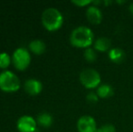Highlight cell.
Instances as JSON below:
<instances>
[{"label":"cell","mask_w":133,"mask_h":132,"mask_svg":"<svg viewBox=\"0 0 133 132\" xmlns=\"http://www.w3.org/2000/svg\"><path fill=\"white\" fill-rule=\"evenodd\" d=\"M70 43L75 47L86 49L94 43V34L89 27L81 25L72 31L70 34Z\"/></svg>","instance_id":"cell-1"},{"label":"cell","mask_w":133,"mask_h":132,"mask_svg":"<svg viewBox=\"0 0 133 132\" xmlns=\"http://www.w3.org/2000/svg\"><path fill=\"white\" fill-rule=\"evenodd\" d=\"M42 24L48 31H56L61 28L63 23L62 13L55 7H48L42 14Z\"/></svg>","instance_id":"cell-2"},{"label":"cell","mask_w":133,"mask_h":132,"mask_svg":"<svg viewBox=\"0 0 133 132\" xmlns=\"http://www.w3.org/2000/svg\"><path fill=\"white\" fill-rule=\"evenodd\" d=\"M20 80L11 71L5 70L0 72V89L4 92H16L20 88Z\"/></svg>","instance_id":"cell-3"},{"label":"cell","mask_w":133,"mask_h":132,"mask_svg":"<svg viewBox=\"0 0 133 132\" xmlns=\"http://www.w3.org/2000/svg\"><path fill=\"white\" fill-rule=\"evenodd\" d=\"M80 81L87 89L98 88L101 85V75L94 69H84L80 73Z\"/></svg>","instance_id":"cell-4"},{"label":"cell","mask_w":133,"mask_h":132,"mask_svg":"<svg viewBox=\"0 0 133 132\" xmlns=\"http://www.w3.org/2000/svg\"><path fill=\"white\" fill-rule=\"evenodd\" d=\"M12 62L17 70H25L31 62V54L25 47H18L14 51Z\"/></svg>","instance_id":"cell-5"},{"label":"cell","mask_w":133,"mask_h":132,"mask_svg":"<svg viewBox=\"0 0 133 132\" xmlns=\"http://www.w3.org/2000/svg\"><path fill=\"white\" fill-rule=\"evenodd\" d=\"M16 128L19 132H35L37 130L36 120L30 115H24L17 120Z\"/></svg>","instance_id":"cell-6"},{"label":"cell","mask_w":133,"mask_h":132,"mask_svg":"<svg viewBox=\"0 0 133 132\" xmlns=\"http://www.w3.org/2000/svg\"><path fill=\"white\" fill-rule=\"evenodd\" d=\"M77 129L79 132H97L95 120L91 116H82L77 121Z\"/></svg>","instance_id":"cell-7"},{"label":"cell","mask_w":133,"mask_h":132,"mask_svg":"<svg viewBox=\"0 0 133 132\" xmlns=\"http://www.w3.org/2000/svg\"><path fill=\"white\" fill-rule=\"evenodd\" d=\"M25 91L30 95H37L43 90V84L39 80L37 79H28L24 83Z\"/></svg>","instance_id":"cell-8"},{"label":"cell","mask_w":133,"mask_h":132,"mask_svg":"<svg viewBox=\"0 0 133 132\" xmlns=\"http://www.w3.org/2000/svg\"><path fill=\"white\" fill-rule=\"evenodd\" d=\"M86 16L90 23L93 25H99L102 20V13L98 6L90 5L86 10Z\"/></svg>","instance_id":"cell-9"},{"label":"cell","mask_w":133,"mask_h":132,"mask_svg":"<svg viewBox=\"0 0 133 132\" xmlns=\"http://www.w3.org/2000/svg\"><path fill=\"white\" fill-rule=\"evenodd\" d=\"M111 46V41L110 38L105 36H102L97 38L93 43V48L98 52H109Z\"/></svg>","instance_id":"cell-10"},{"label":"cell","mask_w":133,"mask_h":132,"mask_svg":"<svg viewBox=\"0 0 133 132\" xmlns=\"http://www.w3.org/2000/svg\"><path fill=\"white\" fill-rule=\"evenodd\" d=\"M108 55L112 62L118 64L123 62L126 58V53L121 48H111L108 52Z\"/></svg>","instance_id":"cell-11"},{"label":"cell","mask_w":133,"mask_h":132,"mask_svg":"<svg viewBox=\"0 0 133 132\" xmlns=\"http://www.w3.org/2000/svg\"><path fill=\"white\" fill-rule=\"evenodd\" d=\"M96 93H97V95L99 96V98L108 99V98L111 97L114 94V90L111 85L104 83V84H101L100 86L97 88Z\"/></svg>","instance_id":"cell-12"},{"label":"cell","mask_w":133,"mask_h":132,"mask_svg":"<svg viewBox=\"0 0 133 132\" xmlns=\"http://www.w3.org/2000/svg\"><path fill=\"white\" fill-rule=\"evenodd\" d=\"M29 49L35 54H42L46 49V45L44 41L40 39H35L29 43Z\"/></svg>","instance_id":"cell-13"},{"label":"cell","mask_w":133,"mask_h":132,"mask_svg":"<svg viewBox=\"0 0 133 132\" xmlns=\"http://www.w3.org/2000/svg\"><path fill=\"white\" fill-rule=\"evenodd\" d=\"M54 119L50 113L47 112H42L39 113L36 118V122L38 125L42 126L44 128H48L53 124Z\"/></svg>","instance_id":"cell-14"},{"label":"cell","mask_w":133,"mask_h":132,"mask_svg":"<svg viewBox=\"0 0 133 132\" xmlns=\"http://www.w3.org/2000/svg\"><path fill=\"white\" fill-rule=\"evenodd\" d=\"M83 57L88 62H94L97 60V53L94 48H86L83 52Z\"/></svg>","instance_id":"cell-15"},{"label":"cell","mask_w":133,"mask_h":132,"mask_svg":"<svg viewBox=\"0 0 133 132\" xmlns=\"http://www.w3.org/2000/svg\"><path fill=\"white\" fill-rule=\"evenodd\" d=\"M12 62V57L7 53H0V68L5 69L10 65Z\"/></svg>","instance_id":"cell-16"},{"label":"cell","mask_w":133,"mask_h":132,"mask_svg":"<svg viewBox=\"0 0 133 132\" xmlns=\"http://www.w3.org/2000/svg\"><path fill=\"white\" fill-rule=\"evenodd\" d=\"M86 100L90 104H96L99 100V96L97 95L96 92H89L86 96Z\"/></svg>","instance_id":"cell-17"},{"label":"cell","mask_w":133,"mask_h":132,"mask_svg":"<svg viewBox=\"0 0 133 132\" xmlns=\"http://www.w3.org/2000/svg\"><path fill=\"white\" fill-rule=\"evenodd\" d=\"M97 132H116V129L112 124H105L99 128Z\"/></svg>","instance_id":"cell-18"},{"label":"cell","mask_w":133,"mask_h":132,"mask_svg":"<svg viewBox=\"0 0 133 132\" xmlns=\"http://www.w3.org/2000/svg\"><path fill=\"white\" fill-rule=\"evenodd\" d=\"M91 2L92 1H90V0H72V3L78 6H85V5L91 4Z\"/></svg>","instance_id":"cell-19"},{"label":"cell","mask_w":133,"mask_h":132,"mask_svg":"<svg viewBox=\"0 0 133 132\" xmlns=\"http://www.w3.org/2000/svg\"><path fill=\"white\" fill-rule=\"evenodd\" d=\"M129 9H130V14L133 16V2L130 5V6H129Z\"/></svg>","instance_id":"cell-20"}]
</instances>
